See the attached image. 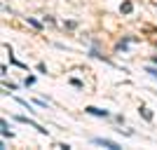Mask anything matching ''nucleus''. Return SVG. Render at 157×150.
Listing matches in <instances>:
<instances>
[{"mask_svg":"<svg viewBox=\"0 0 157 150\" xmlns=\"http://www.w3.org/2000/svg\"><path fill=\"white\" fill-rule=\"evenodd\" d=\"M89 115H98V117H108V110H101V108H94V106H89V108H85Z\"/></svg>","mask_w":157,"mask_h":150,"instance_id":"nucleus-2","label":"nucleus"},{"mask_svg":"<svg viewBox=\"0 0 157 150\" xmlns=\"http://www.w3.org/2000/svg\"><path fill=\"white\" fill-rule=\"evenodd\" d=\"M98 145H103V148H110V150H120L117 143H113V141H108V138H96Z\"/></svg>","mask_w":157,"mask_h":150,"instance_id":"nucleus-1","label":"nucleus"},{"mask_svg":"<svg viewBox=\"0 0 157 150\" xmlns=\"http://www.w3.org/2000/svg\"><path fill=\"white\" fill-rule=\"evenodd\" d=\"M148 73H150L152 78H157V71H155V68H148Z\"/></svg>","mask_w":157,"mask_h":150,"instance_id":"nucleus-5","label":"nucleus"},{"mask_svg":"<svg viewBox=\"0 0 157 150\" xmlns=\"http://www.w3.org/2000/svg\"><path fill=\"white\" fill-rule=\"evenodd\" d=\"M120 10H122V12H124V14H129L131 10H134V5H131L129 0H127V2H122V7H120Z\"/></svg>","mask_w":157,"mask_h":150,"instance_id":"nucleus-3","label":"nucleus"},{"mask_svg":"<svg viewBox=\"0 0 157 150\" xmlns=\"http://www.w3.org/2000/svg\"><path fill=\"white\" fill-rule=\"evenodd\" d=\"M141 113H143V117H145V120H152V113L148 110V108H141Z\"/></svg>","mask_w":157,"mask_h":150,"instance_id":"nucleus-4","label":"nucleus"}]
</instances>
